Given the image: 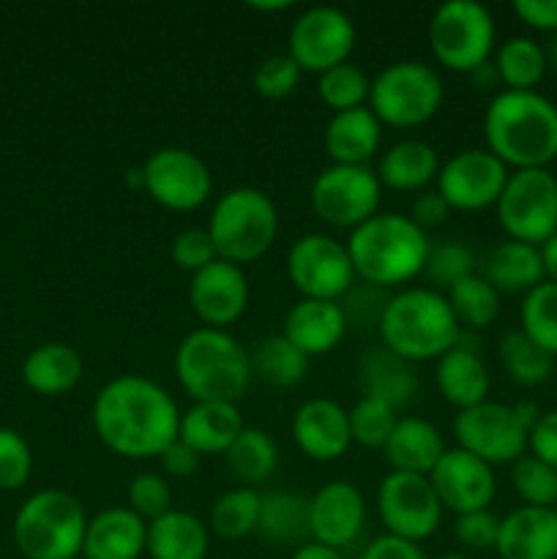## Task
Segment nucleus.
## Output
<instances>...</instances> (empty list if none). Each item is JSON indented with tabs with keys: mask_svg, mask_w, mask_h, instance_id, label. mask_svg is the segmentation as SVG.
I'll return each instance as SVG.
<instances>
[{
	"mask_svg": "<svg viewBox=\"0 0 557 559\" xmlns=\"http://www.w3.org/2000/svg\"><path fill=\"white\" fill-rule=\"evenodd\" d=\"M508 167L486 147H467L440 164L437 191L451 211L473 213L497 205L508 183Z\"/></svg>",
	"mask_w": 557,
	"mask_h": 559,
	"instance_id": "f3484780",
	"label": "nucleus"
},
{
	"mask_svg": "<svg viewBox=\"0 0 557 559\" xmlns=\"http://www.w3.org/2000/svg\"><path fill=\"white\" fill-rule=\"evenodd\" d=\"M544 52H546V63H549V69L557 71V33H552V38H549V44L544 47Z\"/></svg>",
	"mask_w": 557,
	"mask_h": 559,
	"instance_id": "e2e57ef3",
	"label": "nucleus"
},
{
	"mask_svg": "<svg viewBox=\"0 0 557 559\" xmlns=\"http://www.w3.org/2000/svg\"><path fill=\"white\" fill-rule=\"evenodd\" d=\"M360 559H426L418 544H410V540L393 538V535H382L375 538Z\"/></svg>",
	"mask_w": 557,
	"mask_h": 559,
	"instance_id": "4d7b16f0",
	"label": "nucleus"
},
{
	"mask_svg": "<svg viewBox=\"0 0 557 559\" xmlns=\"http://www.w3.org/2000/svg\"><path fill=\"white\" fill-rule=\"evenodd\" d=\"M435 382L442 402L457 407L459 413L475 407V404H484L486 399H489L491 388V377L484 358H481L478 349H475L473 344L464 342V338H459L457 347L448 349V353L437 360Z\"/></svg>",
	"mask_w": 557,
	"mask_h": 559,
	"instance_id": "393cba45",
	"label": "nucleus"
},
{
	"mask_svg": "<svg viewBox=\"0 0 557 559\" xmlns=\"http://www.w3.org/2000/svg\"><path fill=\"white\" fill-rule=\"evenodd\" d=\"M211 549V530L186 511H169L147 524L151 559H205Z\"/></svg>",
	"mask_w": 557,
	"mask_h": 559,
	"instance_id": "2f4dec72",
	"label": "nucleus"
},
{
	"mask_svg": "<svg viewBox=\"0 0 557 559\" xmlns=\"http://www.w3.org/2000/svg\"><path fill=\"white\" fill-rule=\"evenodd\" d=\"M513 14L533 31L557 33V0H513Z\"/></svg>",
	"mask_w": 557,
	"mask_h": 559,
	"instance_id": "6e6d98bb",
	"label": "nucleus"
},
{
	"mask_svg": "<svg viewBox=\"0 0 557 559\" xmlns=\"http://www.w3.org/2000/svg\"><path fill=\"white\" fill-rule=\"evenodd\" d=\"M424 276L429 278L431 289L446 295L459 282L475 276L473 249L467 243H462V240H440V243H431L429 257H426Z\"/></svg>",
	"mask_w": 557,
	"mask_h": 559,
	"instance_id": "37998d69",
	"label": "nucleus"
},
{
	"mask_svg": "<svg viewBox=\"0 0 557 559\" xmlns=\"http://www.w3.org/2000/svg\"><path fill=\"white\" fill-rule=\"evenodd\" d=\"M541 249V262H544V276L546 282L557 284V235H552L546 243L538 246Z\"/></svg>",
	"mask_w": 557,
	"mask_h": 559,
	"instance_id": "bf43d9fd",
	"label": "nucleus"
},
{
	"mask_svg": "<svg viewBox=\"0 0 557 559\" xmlns=\"http://www.w3.org/2000/svg\"><path fill=\"white\" fill-rule=\"evenodd\" d=\"M377 178L382 189L393 191H426L437 183L440 175V158L437 151L424 140H402L382 151L377 162Z\"/></svg>",
	"mask_w": 557,
	"mask_h": 559,
	"instance_id": "c756f323",
	"label": "nucleus"
},
{
	"mask_svg": "<svg viewBox=\"0 0 557 559\" xmlns=\"http://www.w3.org/2000/svg\"><path fill=\"white\" fill-rule=\"evenodd\" d=\"M435 559H470V557L457 555V551H448V555H440V557H435Z\"/></svg>",
	"mask_w": 557,
	"mask_h": 559,
	"instance_id": "69168bd1",
	"label": "nucleus"
},
{
	"mask_svg": "<svg viewBox=\"0 0 557 559\" xmlns=\"http://www.w3.org/2000/svg\"><path fill=\"white\" fill-rule=\"evenodd\" d=\"M453 437L462 451L484 459L491 467L519 462L530 442L528 426L519 420L513 404L489 402V399L484 404L462 409L453 418Z\"/></svg>",
	"mask_w": 557,
	"mask_h": 559,
	"instance_id": "2eb2a0df",
	"label": "nucleus"
},
{
	"mask_svg": "<svg viewBox=\"0 0 557 559\" xmlns=\"http://www.w3.org/2000/svg\"><path fill=\"white\" fill-rule=\"evenodd\" d=\"M369 93H371V76L366 74L360 66L342 63L328 69L325 74L317 76V96L322 98L325 107L336 112H347V109L369 107Z\"/></svg>",
	"mask_w": 557,
	"mask_h": 559,
	"instance_id": "a19ab883",
	"label": "nucleus"
},
{
	"mask_svg": "<svg viewBox=\"0 0 557 559\" xmlns=\"http://www.w3.org/2000/svg\"><path fill=\"white\" fill-rule=\"evenodd\" d=\"M224 462H227V469L235 478L244 480V486L257 489L276 473L278 448L268 431L246 426L238 440L233 442V448L224 453Z\"/></svg>",
	"mask_w": 557,
	"mask_h": 559,
	"instance_id": "c9c22d12",
	"label": "nucleus"
},
{
	"mask_svg": "<svg viewBox=\"0 0 557 559\" xmlns=\"http://www.w3.org/2000/svg\"><path fill=\"white\" fill-rule=\"evenodd\" d=\"M382 347L410 364L440 360L462 338L448 298L431 287H410L386 300L377 320Z\"/></svg>",
	"mask_w": 557,
	"mask_h": 559,
	"instance_id": "20e7f679",
	"label": "nucleus"
},
{
	"mask_svg": "<svg viewBox=\"0 0 557 559\" xmlns=\"http://www.w3.org/2000/svg\"><path fill=\"white\" fill-rule=\"evenodd\" d=\"M442 508L457 516L475 511H489L497 495L495 467L484 459L462 451V448H446L437 467L429 475Z\"/></svg>",
	"mask_w": 557,
	"mask_h": 559,
	"instance_id": "a211bd4d",
	"label": "nucleus"
},
{
	"mask_svg": "<svg viewBox=\"0 0 557 559\" xmlns=\"http://www.w3.org/2000/svg\"><path fill=\"white\" fill-rule=\"evenodd\" d=\"M366 524V502L358 486L347 480H331L309 497L311 540L342 551L355 544Z\"/></svg>",
	"mask_w": 557,
	"mask_h": 559,
	"instance_id": "aec40b11",
	"label": "nucleus"
},
{
	"mask_svg": "<svg viewBox=\"0 0 557 559\" xmlns=\"http://www.w3.org/2000/svg\"><path fill=\"white\" fill-rule=\"evenodd\" d=\"M208 233L218 260L240 267L268 254L278 235V211L265 191L238 186L216 200L208 218Z\"/></svg>",
	"mask_w": 557,
	"mask_h": 559,
	"instance_id": "423d86ee",
	"label": "nucleus"
},
{
	"mask_svg": "<svg viewBox=\"0 0 557 559\" xmlns=\"http://www.w3.org/2000/svg\"><path fill=\"white\" fill-rule=\"evenodd\" d=\"M382 123L369 107L336 112L325 126V151L333 164L349 167H369L371 158L380 153Z\"/></svg>",
	"mask_w": 557,
	"mask_h": 559,
	"instance_id": "bb28decb",
	"label": "nucleus"
},
{
	"mask_svg": "<svg viewBox=\"0 0 557 559\" xmlns=\"http://www.w3.org/2000/svg\"><path fill=\"white\" fill-rule=\"evenodd\" d=\"M33 473V453L20 431L0 426V489L16 491Z\"/></svg>",
	"mask_w": 557,
	"mask_h": 559,
	"instance_id": "de8ad7c7",
	"label": "nucleus"
},
{
	"mask_svg": "<svg viewBox=\"0 0 557 559\" xmlns=\"http://www.w3.org/2000/svg\"><path fill=\"white\" fill-rule=\"evenodd\" d=\"M82 355L63 342H49L33 349L22 364V380L38 396H63L82 380Z\"/></svg>",
	"mask_w": 557,
	"mask_h": 559,
	"instance_id": "7c9ffc66",
	"label": "nucleus"
},
{
	"mask_svg": "<svg viewBox=\"0 0 557 559\" xmlns=\"http://www.w3.org/2000/svg\"><path fill=\"white\" fill-rule=\"evenodd\" d=\"M349 413V431H353V445L360 448H386L388 437H391L393 426H396L399 415L391 404L380 402V399L360 396Z\"/></svg>",
	"mask_w": 557,
	"mask_h": 559,
	"instance_id": "a18cd8bd",
	"label": "nucleus"
},
{
	"mask_svg": "<svg viewBox=\"0 0 557 559\" xmlns=\"http://www.w3.org/2000/svg\"><path fill=\"white\" fill-rule=\"evenodd\" d=\"M442 104V80L429 63L396 60L371 80L369 109L382 126L415 129L437 115Z\"/></svg>",
	"mask_w": 557,
	"mask_h": 559,
	"instance_id": "6e6552de",
	"label": "nucleus"
},
{
	"mask_svg": "<svg viewBox=\"0 0 557 559\" xmlns=\"http://www.w3.org/2000/svg\"><path fill=\"white\" fill-rule=\"evenodd\" d=\"M216 246H213L211 233L208 227H189L183 233L175 235L173 240V262L186 273H200L211 262H216Z\"/></svg>",
	"mask_w": 557,
	"mask_h": 559,
	"instance_id": "8fccbe9b",
	"label": "nucleus"
},
{
	"mask_svg": "<svg viewBox=\"0 0 557 559\" xmlns=\"http://www.w3.org/2000/svg\"><path fill=\"white\" fill-rule=\"evenodd\" d=\"M189 304L191 311L205 322V328L224 331L235 325L249 306V282H246L244 267L224 260L202 267L191 276Z\"/></svg>",
	"mask_w": 557,
	"mask_h": 559,
	"instance_id": "6ab92c4d",
	"label": "nucleus"
},
{
	"mask_svg": "<svg viewBox=\"0 0 557 559\" xmlns=\"http://www.w3.org/2000/svg\"><path fill=\"white\" fill-rule=\"evenodd\" d=\"M484 278L497 289L508 295H528L538 284L546 282L541 249L519 240H502L500 246L489 251L484 262Z\"/></svg>",
	"mask_w": 557,
	"mask_h": 559,
	"instance_id": "473e14b6",
	"label": "nucleus"
},
{
	"mask_svg": "<svg viewBox=\"0 0 557 559\" xmlns=\"http://www.w3.org/2000/svg\"><path fill=\"white\" fill-rule=\"evenodd\" d=\"M473 82L478 87H484V91H489V87H495L497 82H500V76H497V69H495V63H484V66H478V69L473 71Z\"/></svg>",
	"mask_w": 557,
	"mask_h": 559,
	"instance_id": "052dcab7",
	"label": "nucleus"
},
{
	"mask_svg": "<svg viewBox=\"0 0 557 559\" xmlns=\"http://www.w3.org/2000/svg\"><path fill=\"white\" fill-rule=\"evenodd\" d=\"M289 559H344L342 551L331 549V546H322L317 540H309V544L298 546Z\"/></svg>",
	"mask_w": 557,
	"mask_h": 559,
	"instance_id": "13d9d810",
	"label": "nucleus"
},
{
	"mask_svg": "<svg viewBox=\"0 0 557 559\" xmlns=\"http://www.w3.org/2000/svg\"><path fill=\"white\" fill-rule=\"evenodd\" d=\"M407 216L415 227H420L424 233H429L431 227H440V224H446V218L451 216V205L442 200L440 191L437 189H426L415 197L413 205H410Z\"/></svg>",
	"mask_w": 557,
	"mask_h": 559,
	"instance_id": "603ef678",
	"label": "nucleus"
},
{
	"mask_svg": "<svg viewBox=\"0 0 557 559\" xmlns=\"http://www.w3.org/2000/svg\"><path fill=\"white\" fill-rule=\"evenodd\" d=\"M353 20L336 5H311L295 16L287 38V55L300 71L325 74L333 66L347 63L355 49Z\"/></svg>",
	"mask_w": 557,
	"mask_h": 559,
	"instance_id": "4468645a",
	"label": "nucleus"
},
{
	"mask_svg": "<svg viewBox=\"0 0 557 559\" xmlns=\"http://www.w3.org/2000/svg\"><path fill=\"white\" fill-rule=\"evenodd\" d=\"M300 74H304V71L298 69V63H295L287 52L268 55V58L260 60V66L254 69L251 85H254V91L260 93L262 98H287L289 93H295V87H298Z\"/></svg>",
	"mask_w": 557,
	"mask_h": 559,
	"instance_id": "09e8293b",
	"label": "nucleus"
},
{
	"mask_svg": "<svg viewBox=\"0 0 557 559\" xmlns=\"http://www.w3.org/2000/svg\"><path fill=\"white\" fill-rule=\"evenodd\" d=\"M289 284L309 300H342L353 293L355 267L342 240L322 233H309L287 251Z\"/></svg>",
	"mask_w": 557,
	"mask_h": 559,
	"instance_id": "9b49d317",
	"label": "nucleus"
},
{
	"mask_svg": "<svg viewBox=\"0 0 557 559\" xmlns=\"http://www.w3.org/2000/svg\"><path fill=\"white\" fill-rule=\"evenodd\" d=\"M442 453H446V442H442L437 426L424 418H415V415L399 418L382 448V456L391 464L393 473L413 475H431Z\"/></svg>",
	"mask_w": 557,
	"mask_h": 559,
	"instance_id": "cd10ccee",
	"label": "nucleus"
},
{
	"mask_svg": "<svg viewBox=\"0 0 557 559\" xmlns=\"http://www.w3.org/2000/svg\"><path fill=\"white\" fill-rule=\"evenodd\" d=\"M251 374L271 388H293L309 371V358L284 338V333L265 336L249 349Z\"/></svg>",
	"mask_w": 557,
	"mask_h": 559,
	"instance_id": "f704fd0d",
	"label": "nucleus"
},
{
	"mask_svg": "<svg viewBox=\"0 0 557 559\" xmlns=\"http://www.w3.org/2000/svg\"><path fill=\"white\" fill-rule=\"evenodd\" d=\"M175 377L191 402L235 404L251 385L249 349L227 331L197 328L175 349Z\"/></svg>",
	"mask_w": 557,
	"mask_h": 559,
	"instance_id": "39448f33",
	"label": "nucleus"
},
{
	"mask_svg": "<svg viewBox=\"0 0 557 559\" xmlns=\"http://www.w3.org/2000/svg\"><path fill=\"white\" fill-rule=\"evenodd\" d=\"M147 546V524L129 508H107L87 519L85 559H140Z\"/></svg>",
	"mask_w": 557,
	"mask_h": 559,
	"instance_id": "a878e982",
	"label": "nucleus"
},
{
	"mask_svg": "<svg viewBox=\"0 0 557 559\" xmlns=\"http://www.w3.org/2000/svg\"><path fill=\"white\" fill-rule=\"evenodd\" d=\"M126 183H129L131 189H142V167L129 169V173H126Z\"/></svg>",
	"mask_w": 557,
	"mask_h": 559,
	"instance_id": "0e129e2a",
	"label": "nucleus"
},
{
	"mask_svg": "<svg viewBox=\"0 0 557 559\" xmlns=\"http://www.w3.org/2000/svg\"><path fill=\"white\" fill-rule=\"evenodd\" d=\"M358 382L364 396L380 399V402L391 404L393 409L407 407L418 393V374H415V364L399 358L396 353L380 347L369 349L358 364Z\"/></svg>",
	"mask_w": 557,
	"mask_h": 559,
	"instance_id": "c85d7f7f",
	"label": "nucleus"
},
{
	"mask_svg": "<svg viewBox=\"0 0 557 559\" xmlns=\"http://www.w3.org/2000/svg\"><path fill=\"white\" fill-rule=\"evenodd\" d=\"M495 207L508 240L546 243L557 235V178L549 169H513Z\"/></svg>",
	"mask_w": 557,
	"mask_h": 559,
	"instance_id": "9d476101",
	"label": "nucleus"
},
{
	"mask_svg": "<svg viewBox=\"0 0 557 559\" xmlns=\"http://www.w3.org/2000/svg\"><path fill=\"white\" fill-rule=\"evenodd\" d=\"M126 500H129L126 508L137 513L145 524L156 522L158 516L173 511V489H169L167 478L158 473L134 475L129 489H126Z\"/></svg>",
	"mask_w": 557,
	"mask_h": 559,
	"instance_id": "49530a36",
	"label": "nucleus"
},
{
	"mask_svg": "<svg viewBox=\"0 0 557 559\" xmlns=\"http://www.w3.org/2000/svg\"><path fill=\"white\" fill-rule=\"evenodd\" d=\"M355 276L377 289L402 287L426 267L431 240L407 213H377L344 240Z\"/></svg>",
	"mask_w": 557,
	"mask_h": 559,
	"instance_id": "7ed1b4c3",
	"label": "nucleus"
},
{
	"mask_svg": "<svg viewBox=\"0 0 557 559\" xmlns=\"http://www.w3.org/2000/svg\"><path fill=\"white\" fill-rule=\"evenodd\" d=\"M511 484L519 500L530 508H555L557 506V469L524 453L511 467Z\"/></svg>",
	"mask_w": 557,
	"mask_h": 559,
	"instance_id": "c03bdc74",
	"label": "nucleus"
},
{
	"mask_svg": "<svg viewBox=\"0 0 557 559\" xmlns=\"http://www.w3.org/2000/svg\"><path fill=\"white\" fill-rule=\"evenodd\" d=\"M382 186L371 167H349V164H331L322 169L311 183V211L317 218L339 229L360 227L377 216Z\"/></svg>",
	"mask_w": 557,
	"mask_h": 559,
	"instance_id": "ddd939ff",
	"label": "nucleus"
},
{
	"mask_svg": "<svg viewBox=\"0 0 557 559\" xmlns=\"http://www.w3.org/2000/svg\"><path fill=\"white\" fill-rule=\"evenodd\" d=\"M453 535L462 546L475 551H489L497 546V535H500V519L491 511H475L462 513L453 522Z\"/></svg>",
	"mask_w": 557,
	"mask_h": 559,
	"instance_id": "3c124183",
	"label": "nucleus"
},
{
	"mask_svg": "<svg viewBox=\"0 0 557 559\" xmlns=\"http://www.w3.org/2000/svg\"><path fill=\"white\" fill-rule=\"evenodd\" d=\"M522 328L519 331L528 338H533L544 353L552 358L557 355V284L544 282L535 289H530L519 309Z\"/></svg>",
	"mask_w": 557,
	"mask_h": 559,
	"instance_id": "79ce46f5",
	"label": "nucleus"
},
{
	"mask_svg": "<svg viewBox=\"0 0 557 559\" xmlns=\"http://www.w3.org/2000/svg\"><path fill=\"white\" fill-rule=\"evenodd\" d=\"M293 440L311 462H336L353 445L349 413L333 399H309L295 409Z\"/></svg>",
	"mask_w": 557,
	"mask_h": 559,
	"instance_id": "412c9836",
	"label": "nucleus"
},
{
	"mask_svg": "<svg viewBox=\"0 0 557 559\" xmlns=\"http://www.w3.org/2000/svg\"><path fill=\"white\" fill-rule=\"evenodd\" d=\"M431 55L446 69L473 74L489 63L495 49V20L489 9L475 0H448L437 5L429 22Z\"/></svg>",
	"mask_w": 557,
	"mask_h": 559,
	"instance_id": "1a4fd4ad",
	"label": "nucleus"
},
{
	"mask_svg": "<svg viewBox=\"0 0 557 559\" xmlns=\"http://www.w3.org/2000/svg\"><path fill=\"white\" fill-rule=\"evenodd\" d=\"M257 533L262 538L273 540V544L295 546V549L309 544V497L293 495V491H271V495H262Z\"/></svg>",
	"mask_w": 557,
	"mask_h": 559,
	"instance_id": "72a5a7b5",
	"label": "nucleus"
},
{
	"mask_svg": "<svg viewBox=\"0 0 557 559\" xmlns=\"http://www.w3.org/2000/svg\"><path fill=\"white\" fill-rule=\"evenodd\" d=\"M446 298L462 331L489 328L500 314V293L478 273L448 289Z\"/></svg>",
	"mask_w": 557,
	"mask_h": 559,
	"instance_id": "58836bf2",
	"label": "nucleus"
},
{
	"mask_svg": "<svg viewBox=\"0 0 557 559\" xmlns=\"http://www.w3.org/2000/svg\"><path fill=\"white\" fill-rule=\"evenodd\" d=\"M200 453L191 451L186 442L175 440L173 445L167 448V451L158 456V464H162V473L164 478H175V480H183V478H191V475L200 469Z\"/></svg>",
	"mask_w": 557,
	"mask_h": 559,
	"instance_id": "5fc2aeb1",
	"label": "nucleus"
},
{
	"mask_svg": "<svg viewBox=\"0 0 557 559\" xmlns=\"http://www.w3.org/2000/svg\"><path fill=\"white\" fill-rule=\"evenodd\" d=\"M484 136L506 167L546 169L557 158V104L538 91H500L486 107Z\"/></svg>",
	"mask_w": 557,
	"mask_h": 559,
	"instance_id": "f03ea898",
	"label": "nucleus"
},
{
	"mask_svg": "<svg viewBox=\"0 0 557 559\" xmlns=\"http://www.w3.org/2000/svg\"><path fill=\"white\" fill-rule=\"evenodd\" d=\"M260 506L262 495L251 486H238L229 489L213 502L211 508V524L208 530L224 540H240L246 535L257 533V522H260Z\"/></svg>",
	"mask_w": 557,
	"mask_h": 559,
	"instance_id": "4c0bfd02",
	"label": "nucleus"
},
{
	"mask_svg": "<svg viewBox=\"0 0 557 559\" xmlns=\"http://www.w3.org/2000/svg\"><path fill=\"white\" fill-rule=\"evenodd\" d=\"M500 360L508 377L522 388L541 385V382L549 380L552 369H555V358L549 353H544L522 331H508L500 338Z\"/></svg>",
	"mask_w": 557,
	"mask_h": 559,
	"instance_id": "ea45409f",
	"label": "nucleus"
},
{
	"mask_svg": "<svg viewBox=\"0 0 557 559\" xmlns=\"http://www.w3.org/2000/svg\"><path fill=\"white\" fill-rule=\"evenodd\" d=\"M87 513L74 495L36 491L14 516V544L25 559H74L85 544Z\"/></svg>",
	"mask_w": 557,
	"mask_h": 559,
	"instance_id": "0eeeda50",
	"label": "nucleus"
},
{
	"mask_svg": "<svg viewBox=\"0 0 557 559\" xmlns=\"http://www.w3.org/2000/svg\"><path fill=\"white\" fill-rule=\"evenodd\" d=\"M500 559H557V508L522 506L500 519Z\"/></svg>",
	"mask_w": 557,
	"mask_h": 559,
	"instance_id": "5701e85b",
	"label": "nucleus"
},
{
	"mask_svg": "<svg viewBox=\"0 0 557 559\" xmlns=\"http://www.w3.org/2000/svg\"><path fill=\"white\" fill-rule=\"evenodd\" d=\"M347 333V311L336 300L300 298L284 317V338L306 358L328 355Z\"/></svg>",
	"mask_w": 557,
	"mask_h": 559,
	"instance_id": "4be33fe9",
	"label": "nucleus"
},
{
	"mask_svg": "<svg viewBox=\"0 0 557 559\" xmlns=\"http://www.w3.org/2000/svg\"><path fill=\"white\" fill-rule=\"evenodd\" d=\"M142 189L156 205L189 213L211 200L213 178L197 153L186 147H158L142 164Z\"/></svg>",
	"mask_w": 557,
	"mask_h": 559,
	"instance_id": "dca6fc26",
	"label": "nucleus"
},
{
	"mask_svg": "<svg viewBox=\"0 0 557 559\" xmlns=\"http://www.w3.org/2000/svg\"><path fill=\"white\" fill-rule=\"evenodd\" d=\"M178 404L147 377H115L93 399V431L115 456L158 459L178 440Z\"/></svg>",
	"mask_w": 557,
	"mask_h": 559,
	"instance_id": "f257e3e1",
	"label": "nucleus"
},
{
	"mask_svg": "<svg viewBox=\"0 0 557 559\" xmlns=\"http://www.w3.org/2000/svg\"><path fill=\"white\" fill-rule=\"evenodd\" d=\"M528 448L535 459H541V462L557 469V409L541 413L538 424L530 431Z\"/></svg>",
	"mask_w": 557,
	"mask_h": 559,
	"instance_id": "864d4df0",
	"label": "nucleus"
},
{
	"mask_svg": "<svg viewBox=\"0 0 557 559\" xmlns=\"http://www.w3.org/2000/svg\"><path fill=\"white\" fill-rule=\"evenodd\" d=\"M442 502L429 475L388 473L377 489V513L386 535L420 544L440 530Z\"/></svg>",
	"mask_w": 557,
	"mask_h": 559,
	"instance_id": "f8f14e48",
	"label": "nucleus"
},
{
	"mask_svg": "<svg viewBox=\"0 0 557 559\" xmlns=\"http://www.w3.org/2000/svg\"><path fill=\"white\" fill-rule=\"evenodd\" d=\"M495 69L506 91H535L549 63H546V52L538 41L528 36H513L497 49Z\"/></svg>",
	"mask_w": 557,
	"mask_h": 559,
	"instance_id": "e433bc0d",
	"label": "nucleus"
},
{
	"mask_svg": "<svg viewBox=\"0 0 557 559\" xmlns=\"http://www.w3.org/2000/svg\"><path fill=\"white\" fill-rule=\"evenodd\" d=\"M251 9L254 11H287V9H293L295 3H289V0H273V3H262V0H251Z\"/></svg>",
	"mask_w": 557,
	"mask_h": 559,
	"instance_id": "680f3d73",
	"label": "nucleus"
},
{
	"mask_svg": "<svg viewBox=\"0 0 557 559\" xmlns=\"http://www.w3.org/2000/svg\"><path fill=\"white\" fill-rule=\"evenodd\" d=\"M244 429L238 404L194 402L180 413L178 440L200 456H224Z\"/></svg>",
	"mask_w": 557,
	"mask_h": 559,
	"instance_id": "b1692460",
	"label": "nucleus"
},
{
	"mask_svg": "<svg viewBox=\"0 0 557 559\" xmlns=\"http://www.w3.org/2000/svg\"><path fill=\"white\" fill-rule=\"evenodd\" d=\"M74 559H85V557H82V555H80V557H74Z\"/></svg>",
	"mask_w": 557,
	"mask_h": 559,
	"instance_id": "338daca9",
	"label": "nucleus"
}]
</instances>
